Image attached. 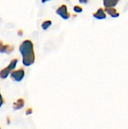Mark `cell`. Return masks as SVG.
<instances>
[{
	"label": "cell",
	"instance_id": "cell-1",
	"mask_svg": "<svg viewBox=\"0 0 128 129\" xmlns=\"http://www.w3.org/2000/svg\"><path fill=\"white\" fill-rule=\"evenodd\" d=\"M19 51L22 55V62L25 67H29L35 62V57L34 53L33 43L30 40H24L20 45Z\"/></svg>",
	"mask_w": 128,
	"mask_h": 129
},
{
	"label": "cell",
	"instance_id": "cell-2",
	"mask_svg": "<svg viewBox=\"0 0 128 129\" xmlns=\"http://www.w3.org/2000/svg\"><path fill=\"white\" fill-rule=\"evenodd\" d=\"M24 76H25V71L23 68H20L17 70H13L10 74L11 79L14 80L15 82H21L24 78Z\"/></svg>",
	"mask_w": 128,
	"mask_h": 129
},
{
	"label": "cell",
	"instance_id": "cell-3",
	"mask_svg": "<svg viewBox=\"0 0 128 129\" xmlns=\"http://www.w3.org/2000/svg\"><path fill=\"white\" fill-rule=\"evenodd\" d=\"M56 13L60 16L64 20H68L70 17V14L68 11L67 9V6L66 5H60L57 10H56Z\"/></svg>",
	"mask_w": 128,
	"mask_h": 129
},
{
	"label": "cell",
	"instance_id": "cell-4",
	"mask_svg": "<svg viewBox=\"0 0 128 129\" xmlns=\"http://www.w3.org/2000/svg\"><path fill=\"white\" fill-rule=\"evenodd\" d=\"M14 49V47L13 45H5L2 41H0V53H5L7 54H11Z\"/></svg>",
	"mask_w": 128,
	"mask_h": 129
},
{
	"label": "cell",
	"instance_id": "cell-5",
	"mask_svg": "<svg viewBox=\"0 0 128 129\" xmlns=\"http://www.w3.org/2000/svg\"><path fill=\"white\" fill-rule=\"evenodd\" d=\"M93 16L95 18L98 19V20H103V19L106 18V14L104 10L102 8H100L95 13H94Z\"/></svg>",
	"mask_w": 128,
	"mask_h": 129
},
{
	"label": "cell",
	"instance_id": "cell-6",
	"mask_svg": "<svg viewBox=\"0 0 128 129\" xmlns=\"http://www.w3.org/2000/svg\"><path fill=\"white\" fill-rule=\"evenodd\" d=\"M24 104H25V101L23 98H19L18 100H17L12 105V107L14 110H20L22 109L23 107H24Z\"/></svg>",
	"mask_w": 128,
	"mask_h": 129
},
{
	"label": "cell",
	"instance_id": "cell-7",
	"mask_svg": "<svg viewBox=\"0 0 128 129\" xmlns=\"http://www.w3.org/2000/svg\"><path fill=\"white\" fill-rule=\"evenodd\" d=\"M104 11H105V13L106 12L108 14H109L112 17H118L120 15V14L118 12V11L115 8H105Z\"/></svg>",
	"mask_w": 128,
	"mask_h": 129
},
{
	"label": "cell",
	"instance_id": "cell-8",
	"mask_svg": "<svg viewBox=\"0 0 128 129\" xmlns=\"http://www.w3.org/2000/svg\"><path fill=\"white\" fill-rule=\"evenodd\" d=\"M12 71L8 67H5V68H3L2 70H0V78L1 79H6L10 74H11V73Z\"/></svg>",
	"mask_w": 128,
	"mask_h": 129
},
{
	"label": "cell",
	"instance_id": "cell-9",
	"mask_svg": "<svg viewBox=\"0 0 128 129\" xmlns=\"http://www.w3.org/2000/svg\"><path fill=\"white\" fill-rule=\"evenodd\" d=\"M118 3V0H104L103 1V5L105 6V8H114Z\"/></svg>",
	"mask_w": 128,
	"mask_h": 129
},
{
	"label": "cell",
	"instance_id": "cell-10",
	"mask_svg": "<svg viewBox=\"0 0 128 129\" xmlns=\"http://www.w3.org/2000/svg\"><path fill=\"white\" fill-rule=\"evenodd\" d=\"M17 62H18V60H17V58L12 59V60H11V62L9 63V64H8V67L11 71H13V70L16 68V66H17Z\"/></svg>",
	"mask_w": 128,
	"mask_h": 129
},
{
	"label": "cell",
	"instance_id": "cell-11",
	"mask_svg": "<svg viewBox=\"0 0 128 129\" xmlns=\"http://www.w3.org/2000/svg\"><path fill=\"white\" fill-rule=\"evenodd\" d=\"M51 24H52V22L51 20H45L41 23V28L44 30H46L51 26Z\"/></svg>",
	"mask_w": 128,
	"mask_h": 129
},
{
	"label": "cell",
	"instance_id": "cell-12",
	"mask_svg": "<svg viewBox=\"0 0 128 129\" xmlns=\"http://www.w3.org/2000/svg\"><path fill=\"white\" fill-rule=\"evenodd\" d=\"M73 9H74L75 12H76V13H81V12H82V11H83L82 8H81V6H79V5H75V6L74 7Z\"/></svg>",
	"mask_w": 128,
	"mask_h": 129
},
{
	"label": "cell",
	"instance_id": "cell-13",
	"mask_svg": "<svg viewBox=\"0 0 128 129\" xmlns=\"http://www.w3.org/2000/svg\"><path fill=\"white\" fill-rule=\"evenodd\" d=\"M32 113V108H28L26 111V115L29 116V115H31Z\"/></svg>",
	"mask_w": 128,
	"mask_h": 129
},
{
	"label": "cell",
	"instance_id": "cell-14",
	"mask_svg": "<svg viewBox=\"0 0 128 129\" xmlns=\"http://www.w3.org/2000/svg\"><path fill=\"white\" fill-rule=\"evenodd\" d=\"M4 102H5V101H4V99H3V98H2V94L0 93V107L4 104Z\"/></svg>",
	"mask_w": 128,
	"mask_h": 129
},
{
	"label": "cell",
	"instance_id": "cell-15",
	"mask_svg": "<svg viewBox=\"0 0 128 129\" xmlns=\"http://www.w3.org/2000/svg\"><path fill=\"white\" fill-rule=\"evenodd\" d=\"M18 34H19V35H21V34H22V31H19V32H18Z\"/></svg>",
	"mask_w": 128,
	"mask_h": 129
},
{
	"label": "cell",
	"instance_id": "cell-16",
	"mask_svg": "<svg viewBox=\"0 0 128 129\" xmlns=\"http://www.w3.org/2000/svg\"><path fill=\"white\" fill-rule=\"evenodd\" d=\"M0 129H1V128H0Z\"/></svg>",
	"mask_w": 128,
	"mask_h": 129
}]
</instances>
